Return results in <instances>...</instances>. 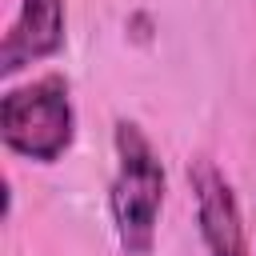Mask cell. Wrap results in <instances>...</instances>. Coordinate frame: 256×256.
Returning <instances> with one entry per match:
<instances>
[{
  "mask_svg": "<svg viewBox=\"0 0 256 256\" xmlns=\"http://www.w3.org/2000/svg\"><path fill=\"white\" fill-rule=\"evenodd\" d=\"M168 200V172L152 136L120 116L112 124V176H108V216L124 256H152L160 236V216Z\"/></svg>",
  "mask_w": 256,
  "mask_h": 256,
  "instance_id": "1",
  "label": "cell"
},
{
  "mask_svg": "<svg viewBox=\"0 0 256 256\" xmlns=\"http://www.w3.org/2000/svg\"><path fill=\"white\" fill-rule=\"evenodd\" d=\"M68 40L64 0H20L0 40V76H16L40 60H52Z\"/></svg>",
  "mask_w": 256,
  "mask_h": 256,
  "instance_id": "4",
  "label": "cell"
},
{
  "mask_svg": "<svg viewBox=\"0 0 256 256\" xmlns=\"http://www.w3.org/2000/svg\"><path fill=\"white\" fill-rule=\"evenodd\" d=\"M188 188L196 204V232L204 256H252L236 188L208 156H196L188 164Z\"/></svg>",
  "mask_w": 256,
  "mask_h": 256,
  "instance_id": "3",
  "label": "cell"
},
{
  "mask_svg": "<svg viewBox=\"0 0 256 256\" xmlns=\"http://www.w3.org/2000/svg\"><path fill=\"white\" fill-rule=\"evenodd\" d=\"M0 140L12 156L56 164L76 144V104L60 72L8 84L0 96Z\"/></svg>",
  "mask_w": 256,
  "mask_h": 256,
  "instance_id": "2",
  "label": "cell"
}]
</instances>
